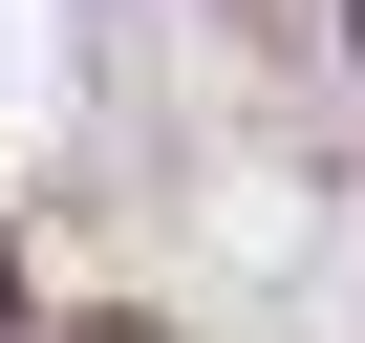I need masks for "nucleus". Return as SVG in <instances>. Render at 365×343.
I'll return each instance as SVG.
<instances>
[{"label":"nucleus","mask_w":365,"mask_h":343,"mask_svg":"<svg viewBox=\"0 0 365 343\" xmlns=\"http://www.w3.org/2000/svg\"><path fill=\"white\" fill-rule=\"evenodd\" d=\"M86 343H129V322H86Z\"/></svg>","instance_id":"1"}]
</instances>
